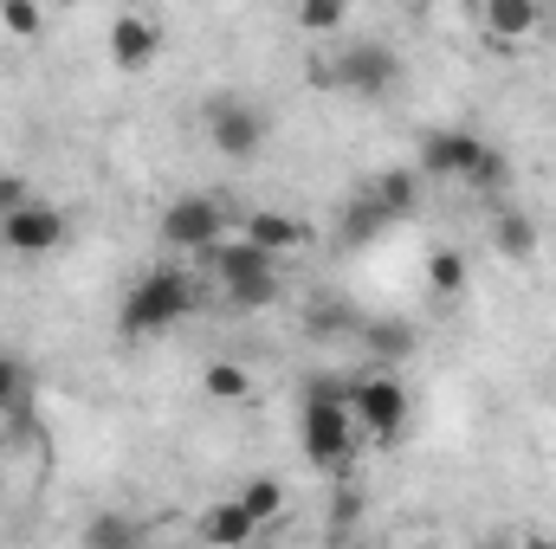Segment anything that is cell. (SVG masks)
Segmentation results:
<instances>
[{
	"label": "cell",
	"instance_id": "6da1fadb",
	"mask_svg": "<svg viewBox=\"0 0 556 549\" xmlns=\"http://www.w3.org/2000/svg\"><path fill=\"white\" fill-rule=\"evenodd\" d=\"M304 85L311 91H343V98H389L402 85V52L356 39V46H324L304 59Z\"/></svg>",
	"mask_w": 556,
	"mask_h": 549
},
{
	"label": "cell",
	"instance_id": "7a4b0ae2",
	"mask_svg": "<svg viewBox=\"0 0 556 549\" xmlns=\"http://www.w3.org/2000/svg\"><path fill=\"white\" fill-rule=\"evenodd\" d=\"M298 446H304V459H311L324 478L350 465V452H356V420L343 408V382H330V375L311 382L304 413H298Z\"/></svg>",
	"mask_w": 556,
	"mask_h": 549
},
{
	"label": "cell",
	"instance_id": "3957f363",
	"mask_svg": "<svg viewBox=\"0 0 556 549\" xmlns=\"http://www.w3.org/2000/svg\"><path fill=\"white\" fill-rule=\"evenodd\" d=\"M188 310H194V278L181 272V266H155V272H142L137 284L124 291L117 330H124V336H162V330H175Z\"/></svg>",
	"mask_w": 556,
	"mask_h": 549
},
{
	"label": "cell",
	"instance_id": "277c9868",
	"mask_svg": "<svg viewBox=\"0 0 556 549\" xmlns=\"http://www.w3.org/2000/svg\"><path fill=\"white\" fill-rule=\"evenodd\" d=\"M343 408H350V420H356V433H369L376 446H389V439H402L415 401H408V388H402L395 369H376V375H363V382L343 388Z\"/></svg>",
	"mask_w": 556,
	"mask_h": 549
},
{
	"label": "cell",
	"instance_id": "5b68a950",
	"mask_svg": "<svg viewBox=\"0 0 556 549\" xmlns=\"http://www.w3.org/2000/svg\"><path fill=\"white\" fill-rule=\"evenodd\" d=\"M220 240H233V207L220 194H181L175 207H162V246L207 259Z\"/></svg>",
	"mask_w": 556,
	"mask_h": 549
},
{
	"label": "cell",
	"instance_id": "8992f818",
	"mask_svg": "<svg viewBox=\"0 0 556 549\" xmlns=\"http://www.w3.org/2000/svg\"><path fill=\"white\" fill-rule=\"evenodd\" d=\"M472 26H479V39H485L492 52H525L531 39L551 33V7H544V0H485V7L472 13Z\"/></svg>",
	"mask_w": 556,
	"mask_h": 549
},
{
	"label": "cell",
	"instance_id": "52a82bcc",
	"mask_svg": "<svg viewBox=\"0 0 556 549\" xmlns=\"http://www.w3.org/2000/svg\"><path fill=\"white\" fill-rule=\"evenodd\" d=\"M266 111L253 104V98H207V142L220 149V155H233V162H253L260 149H266Z\"/></svg>",
	"mask_w": 556,
	"mask_h": 549
},
{
	"label": "cell",
	"instance_id": "ba28073f",
	"mask_svg": "<svg viewBox=\"0 0 556 549\" xmlns=\"http://www.w3.org/2000/svg\"><path fill=\"white\" fill-rule=\"evenodd\" d=\"M65 214L52 207V201H33V207H20V214H7L0 220V253H13V259H46V253H59L65 246Z\"/></svg>",
	"mask_w": 556,
	"mask_h": 549
},
{
	"label": "cell",
	"instance_id": "9c48e42d",
	"mask_svg": "<svg viewBox=\"0 0 556 549\" xmlns=\"http://www.w3.org/2000/svg\"><path fill=\"white\" fill-rule=\"evenodd\" d=\"M104 52H111L117 72H149L155 52H162V20H155V13H137V7H124V13L111 20V33H104Z\"/></svg>",
	"mask_w": 556,
	"mask_h": 549
},
{
	"label": "cell",
	"instance_id": "30bf717a",
	"mask_svg": "<svg viewBox=\"0 0 556 549\" xmlns=\"http://www.w3.org/2000/svg\"><path fill=\"white\" fill-rule=\"evenodd\" d=\"M479 155H485V137H472V130H427V137H420V175H433V181H466Z\"/></svg>",
	"mask_w": 556,
	"mask_h": 549
},
{
	"label": "cell",
	"instance_id": "8fae6325",
	"mask_svg": "<svg viewBox=\"0 0 556 549\" xmlns=\"http://www.w3.org/2000/svg\"><path fill=\"white\" fill-rule=\"evenodd\" d=\"M240 240H247V246H260L266 259H291V253H304V246H311V227H304L298 214L253 207V214H247V227H240Z\"/></svg>",
	"mask_w": 556,
	"mask_h": 549
},
{
	"label": "cell",
	"instance_id": "7c38bea8",
	"mask_svg": "<svg viewBox=\"0 0 556 549\" xmlns=\"http://www.w3.org/2000/svg\"><path fill=\"white\" fill-rule=\"evenodd\" d=\"M485 240H492V253H498V259L525 266V259L538 253V220H531L525 207H505V201H498V207L485 214Z\"/></svg>",
	"mask_w": 556,
	"mask_h": 549
},
{
	"label": "cell",
	"instance_id": "4fadbf2b",
	"mask_svg": "<svg viewBox=\"0 0 556 549\" xmlns=\"http://www.w3.org/2000/svg\"><path fill=\"white\" fill-rule=\"evenodd\" d=\"M420 188H427V175L420 168H382L376 181H369V201L382 207V220L395 227V220H415L420 214Z\"/></svg>",
	"mask_w": 556,
	"mask_h": 549
},
{
	"label": "cell",
	"instance_id": "5bb4252c",
	"mask_svg": "<svg viewBox=\"0 0 556 549\" xmlns=\"http://www.w3.org/2000/svg\"><path fill=\"white\" fill-rule=\"evenodd\" d=\"M260 537V524L247 518V505L240 498H220V505H207L201 511V544L207 549H247Z\"/></svg>",
	"mask_w": 556,
	"mask_h": 549
},
{
	"label": "cell",
	"instance_id": "9a60e30c",
	"mask_svg": "<svg viewBox=\"0 0 556 549\" xmlns=\"http://www.w3.org/2000/svg\"><path fill=\"white\" fill-rule=\"evenodd\" d=\"M363 343H369V356L382 362V369H395V362H408L420 349V330L415 323H402V317H369L363 330H356Z\"/></svg>",
	"mask_w": 556,
	"mask_h": 549
},
{
	"label": "cell",
	"instance_id": "2e32d148",
	"mask_svg": "<svg viewBox=\"0 0 556 549\" xmlns=\"http://www.w3.org/2000/svg\"><path fill=\"white\" fill-rule=\"evenodd\" d=\"M207 266H214V278H220V284H247V278L278 272V259H266L260 246H247L240 233H233V240H220V246L207 253Z\"/></svg>",
	"mask_w": 556,
	"mask_h": 549
},
{
	"label": "cell",
	"instance_id": "e0dca14e",
	"mask_svg": "<svg viewBox=\"0 0 556 549\" xmlns=\"http://www.w3.org/2000/svg\"><path fill=\"white\" fill-rule=\"evenodd\" d=\"M220 297H227V310H233V317H253V310H266V304L285 297V278L266 272V278H247V284H220Z\"/></svg>",
	"mask_w": 556,
	"mask_h": 549
},
{
	"label": "cell",
	"instance_id": "ac0fdd59",
	"mask_svg": "<svg viewBox=\"0 0 556 549\" xmlns=\"http://www.w3.org/2000/svg\"><path fill=\"white\" fill-rule=\"evenodd\" d=\"M466 253H459V246H433V253H427V291H433V297H459V291H466Z\"/></svg>",
	"mask_w": 556,
	"mask_h": 549
},
{
	"label": "cell",
	"instance_id": "d6986e66",
	"mask_svg": "<svg viewBox=\"0 0 556 549\" xmlns=\"http://www.w3.org/2000/svg\"><path fill=\"white\" fill-rule=\"evenodd\" d=\"M291 20H298V33H311V39H337V33L350 26V7H343V0H304V7H291Z\"/></svg>",
	"mask_w": 556,
	"mask_h": 549
},
{
	"label": "cell",
	"instance_id": "ffe728a7",
	"mask_svg": "<svg viewBox=\"0 0 556 549\" xmlns=\"http://www.w3.org/2000/svg\"><path fill=\"white\" fill-rule=\"evenodd\" d=\"M201 388H207V401H227V408H233V401L253 395V375H247L240 362H207V369H201Z\"/></svg>",
	"mask_w": 556,
	"mask_h": 549
},
{
	"label": "cell",
	"instance_id": "44dd1931",
	"mask_svg": "<svg viewBox=\"0 0 556 549\" xmlns=\"http://www.w3.org/2000/svg\"><path fill=\"white\" fill-rule=\"evenodd\" d=\"M382 233H389L382 207H376L369 194H356V201L343 207V240H350V246H369V240H382Z\"/></svg>",
	"mask_w": 556,
	"mask_h": 549
},
{
	"label": "cell",
	"instance_id": "7402d4cb",
	"mask_svg": "<svg viewBox=\"0 0 556 549\" xmlns=\"http://www.w3.org/2000/svg\"><path fill=\"white\" fill-rule=\"evenodd\" d=\"M85 549H137V524L124 511H98L85 524Z\"/></svg>",
	"mask_w": 556,
	"mask_h": 549
},
{
	"label": "cell",
	"instance_id": "603a6c76",
	"mask_svg": "<svg viewBox=\"0 0 556 549\" xmlns=\"http://www.w3.org/2000/svg\"><path fill=\"white\" fill-rule=\"evenodd\" d=\"M466 188H479V194H485V201L498 207V194L511 188V162H505V155H498V149L485 142V155L472 162V175H466Z\"/></svg>",
	"mask_w": 556,
	"mask_h": 549
},
{
	"label": "cell",
	"instance_id": "cb8c5ba5",
	"mask_svg": "<svg viewBox=\"0 0 556 549\" xmlns=\"http://www.w3.org/2000/svg\"><path fill=\"white\" fill-rule=\"evenodd\" d=\"M0 33L7 39H39L46 33V7L39 0H0Z\"/></svg>",
	"mask_w": 556,
	"mask_h": 549
},
{
	"label": "cell",
	"instance_id": "d4e9b609",
	"mask_svg": "<svg viewBox=\"0 0 556 549\" xmlns=\"http://www.w3.org/2000/svg\"><path fill=\"white\" fill-rule=\"evenodd\" d=\"M240 505H247V518L266 531V524H278V511H285V485H278V478H253V485L240 491Z\"/></svg>",
	"mask_w": 556,
	"mask_h": 549
},
{
	"label": "cell",
	"instance_id": "484cf974",
	"mask_svg": "<svg viewBox=\"0 0 556 549\" xmlns=\"http://www.w3.org/2000/svg\"><path fill=\"white\" fill-rule=\"evenodd\" d=\"M13 408H26V369H20V356L0 349V413Z\"/></svg>",
	"mask_w": 556,
	"mask_h": 549
},
{
	"label": "cell",
	"instance_id": "4316f807",
	"mask_svg": "<svg viewBox=\"0 0 556 549\" xmlns=\"http://www.w3.org/2000/svg\"><path fill=\"white\" fill-rule=\"evenodd\" d=\"M356 518H363V491L356 485H337L330 491V531H350Z\"/></svg>",
	"mask_w": 556,
	"mask_h": 549
},
{
	"label": "cell",
	"instance_id": "83f0119b",
	"mask_svg": "<svg viewBox=\"0 0 556 549\" xmlns=\"http://www.w3.org/2000/svg\"><path fill=\"white\" fill-rule=\"evenodd\" d=\"M337 330H363V323L350 317V304H324V310H311V336H337Z\"/></svg>",
	"mask_w": 556,
	"mask_h": 549
},
{
	"label": "cell",
	"instance_id": "f1b7e54d",
	"mask_svg": "<svg viewBox=\"0 0 556 549\" xmlns=\"http://www.w3.org/2000/svg\"><path fill=\"white\" fill-rule=\"evenodd\" d=\"M33 201H39V194L26 188V175H0V220L20 214V207H33Z\"/></svg>",
	"mask_w": 556,
	"mask_h": 549
},
{
	"label": "cell",
	"instance_id": "f546056e",
	"mask_svg": "<svg viewBox=\"0 0 556 549\" xmlns=\"http://www.w3.org/2000/svg\"><path fill=\"white\" fill-rule=\"evenodd\" d=\"M518 549H556V537H544V531H538V537H525Z\"/></svg>",
	"mask_w": 556,
	"mask_h": 549
},
{
	"label": "cell",
	"instance_id": "4dcf8cb0",
	"mask_svg": "<svg viewBox=\"0 0 556 549\" xmlns=\"http://www.w3.org/2000/svg\"><path fill=\"white\" fill-rule=\"evenodd\" d=\"M485 549H518V544H485Z\"/></svg>",
	"mask_w": 556,
	"mask_h": 549
},
{
	"label": "cell",
	"instance_id": "1f68e13d",
	"mask_svg": "<svg viewBox=\"0 0 556 549\" xmlns=\"http://www.w3.org/2000/svg\"><path fill=\"white\" fill-rule=\"evenodd\" d=\"M551 33H556V7H551Z\"/></svg>",
	"mask_w": 556,
	"mask_h": 549
}]
</instances>
